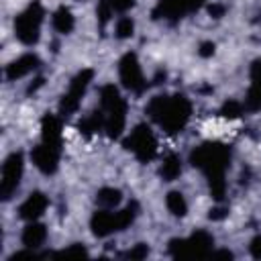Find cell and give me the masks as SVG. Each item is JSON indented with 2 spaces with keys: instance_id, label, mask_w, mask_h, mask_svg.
Instances as JSON below:
<instances>
[{
  "instance_id": "28",
  "label": "cell",
  "mask_w": 261,
  "mask_h": 261,
  "mask_svg": "<svg viewBox=\"0 0 261 261\" xmlns=\"http://www.w3.org/2000/svg\"><path fill=\"white\" fill-rule=\"evenodd\" d=\"M251 255L257 257V259H261V237H255L251 241Z\"/></svg>"
},
{
  "instance_id": "6",
  "label": "cell",
  "mask_w": 261,
  "mask_h": 261,
  "mask_svg": "<svg viewBox=\"0 0 261 261\" xmlns=\"http://www.w3.org/2000/svg\"><path fill=\"white\" fill-rule=\"evenodd\" d=\"M214 239L206 230H198L188 239H175L169 243V253L173 257H202L212 251Z\"/></svg>"
},
{
  "instance_id": "3",
  "label": "cell",
  "mask_w": 261,
  "mask_h": 261,
  "mask_svg": "<svg viewBox=\"0 0 261 261\" xmlns=\"http://www.w3.org/2000/svg\"><path fill=\"white\" fill-rule=\"evenodd\" d=\"M100 110L104 114V130L108 133V137L116 139L124 128L126 102L112 84H108L100 90Z\"/></svg>"
},
{
  "instance_id": "16",
  "label": "cell",
  "mask_w": 261,
  "mask_h": 261,
  "mask_svg": "<svg viewBox=\"0 0 261 261\" xmlns=\"http://www.w3.org/2000/svg\"><path fill=\"white\" fill-rule=\"evenodd\" d=\"M41 135H43L45 143L61 145V122H59V118H55L53 114L43 116V120H41Z\"/></svg>"
},
{
  "instance_id": "27",
  "label": "cell",
  "mask_w": 261,
  "mask_h": 261,
  "mask_svg": "<svg viewBox=\"0 0 261 261\" xmlns=\"http://www.w3.org/2000/svg\"><path fill=\"white\" fill-rule=\"evenodd\" d=\"M57 255H61V257H82V255H86V249H84L82 245H73L71 249L61 251V253H57Z\"/></svg>"
},
{
  "instance_id": "13",
  "label": "cell",
  "mask_w": 261,
  "mask_h": 261,
  "mask_svg": "<svg viewBox=\"0 0 261 261\" xmlns=\"http://www.w3.org/2000/svg\"><path fill=\"white\" fill-rule=\"evenodd\" d=\"M47 196L43 194V192H33V194H29V198L20 204V208H18V214H20V218H24V220H37L43 212H45V208H47Z\"/></svg>"
},
{
  "instance_id": "18",
  "label": "cell",
  "mask_w": 261,
  "mask_h": 261,
  "mask_svg": "<svg viewBox=\"0 0 261 261\" xmlns=\"http://www.w3.org/2000/svg\"><path fill=\"white\" fill-rule=\"evenodd\" d=\"M53 29L57 33H61V35L71 33V29H73V14H71L69 8L61 6V8L55 10V14H53Z\"/></svg>"
},
{
  "instance_id": "29",
  "label": "cell",
  "mask_w": 261,
  "mask_h": 261,
  "mask_svg": "<svg viewBox=\"0 0 261 261\" xmlns=\"http://www.w3.org/2000/svg\"><path fill=\"white\" fill-rule=\"evenodd\" d=\"M208 12H210L214 18H220V16L224 14V6H222V4H210V6H208Z\"/></svg>"
},
{
  "instance_id": "30",
  "label": "cell",
  "mask_w": 261,
  "mask_h": 261,
  "mask_svg": "<svg viewBox=\"0 0 261 261\" xmlns=\"http://www.w3.org/2000/svg\"><path fill=\"white\" fill-rule=\"evenodd\" d=\"M214 53V43H202L200 45V55L202 57H208V55H212Z\"/></svg>"
},
{
  "instance_id": "17",
  "label": "cell",
  "mask_w": 261,
  "mask_h": 261,
  "mask_svg": "<svg viewBox=\"0 0 261 261\" xmlns=\"http://www.w3.org/2000/svg\"><path fill=\"white\" fill-rule=\"evenodd\" d=\"M45 239H47L45 226L39 224V222H35V220H31V224L22 230V245H24L27 249H37V247H41V245L45 243Z\"/></svg>"
},
{
  "instance_id": "7",
  "label": "cell",
  "mask_w": 261,
  "mask_h": 261,
  "mask_svg": "<svg viewBox=\"0 0 261 261\" xmlns=\"http://www.w3.org/2000/svg\"><path fill=\"white\" fill-rule=\"evenodd\" d=\"M124 147H126L128 151H133L139 161L147 163V161H151V159L155 157V153H157V139H155L153 130H151L147 124H139V126H135V128L130 130V135L126 137Z\"/></svg>"
},
{
  "instance_id": "26",
  "label": "cell",
  "mask_w": 261,
  "mask_h": 261,
  "mask_svg": "<svg viewBox=\"0 0 261 261\" xmlns=\"http://www.w3.org/2000/svg\"><path fill=\"white\" fill-rule=\"evenodd\" d=\"M147 253H149V247L141 243V245H137L133 251H128L126 257H128V259H143V257H147Z\"/></svg>"
},
{
  "instance_id": "8",
  "label": "cell",
  "mask_w": 261,
  "mask_h": 261,
  "mask_svg": "<svg viewBox=\"0 0 261 261\" xmlns=\"http://www.w3.org/2000/svg\"><path fill=\"white\" fill-rule=\"evenodd\" d=\"M22 169H24L22 153H10L2 165V179H0V196L4 200H8L16 192L22 177Z\"/></svg>"
},
{
  "instance_id": "15",
  "label": "cell",
  "mask_w": 261,
  "mask_h": 261,
  "mask_svg": "<svg viewBox=\"0 0 261 261\" xmlns=\"http://www.w3.org/2000/svg\"><path fill=\"white\" fill-rule=\"evenodd\" d=\"M37 65H39V57L27 53V55L14 59V61L6 67V80L14 82V80H18V77H24V75L31 73L33 69H37Z\"/></svg>"
},
{
  "instance_id": "4",
  "label": "cell",
  "mask_w": 261,
  "mask_h": 261,
  "mask_svg": "<svg viewBox=\"0 0 261 261\" xmlns=\"http://www.w3.org/2000/svg\"><path fill=\"white\" fill-rule=\"evenodd\" d=\"M135 216H137V204L135 202L128 204L126 208L118 210V212H110L108 208H104L92 216V230L98 237H108L116 230L126 228L135 220Z\"/></svg>"
},
{
  "instance_id": "2",
  "label": "cell",
  "mask_w": 261,
  "mask_h": 261,
  "mask_svg": "<svg viewBox=\"0 0 261 261\" xmlns=\"http://www.w3.org/2000/svg\"><path fill=\"white\" fill-rule=\"evenodd\" d=\"M147 112L165 133L175 135L188 124L192 104L186 96H155L149 102Z\"/></svg>"
},
{
  "instance_id": "5",
  "label": "cell",
  "mask_w": 261,
  "mask_h": 261,
  "mask_svg": "<svg viewBox=\"0 0 261 261\" xmlns=\"http://www.w3.org/2000/svg\"><path fill=\"white\" fill-rule=\"evenodd\" d=\"M43 16L45 10L39 2L29 4L14 20V33L18 37L20 43L24 45H35L39 41V33H41V24H43Z\"/></svg>"
},
{
  "instance_id": "20",
  "label": "cell",
  "mask_w": 261,
  "mask_h": 261,
  "mask_svg": "<svg viewBox=\"0 0 261 261\" xmlns=\"http://www.w3.org/2000/svg\"><path fill=\"white\" fill-rule=\"evenodd\" d=\"M179 173H181V161H179V157H177V155H167V157L163 159V165H161V175H163V179L171 181V179H175Z\"/></svg>"
},
{
  "instance_id": "11",
  "label": "cell",
  "mask_w": 261,
  "mask_h": 261,
  "mask_svg": "<svg viewBox=\"0 0 261 261\" xmlns=\"http://www.w3.org/2000/svg\"><path fill=\"white\" fill-rule=\"evenodd\" d=\"M204 0H159L153 16L155 18H165V20H177L188 12H194L202 6Z\"/></svg>"
},
{
  "instance_id": "12",
  "label": "cell",
  "mask_w": 261,
  "mask_h": 261,
  "mask_svg": "<svg viewBox=\"0 0 261 261\" xmlns=\"http://www.w3.org/2000/svg\"><path fill=\"white\" fill-rule=\"evenodd\" d=\"M59 149H61V145H51V143L41 141V145H37L33 149L31 159L43 173H53L59 163Z\"/></svg>"
},
{
  "instance_id": "9",
  "label": "cell",
  "mask_w": 261,
  "mask_h": 261,
  "mask_svg": "<svg viewBox=\"0 0 261 261\" xmlns=\"http://www.w3.org/2000/svg\"><path fill=\"white\" fill-rule=\"evenodd\" d=\"M92 75H94L92 69H84V71H80V73L71 80L67 92L63 94V100H61V104H59L61 114H71V112L77 110V106H80V102H82V96L86 94V90H88V86H90V82H92Z\"/></svg>"
},
{
  "instance_id": "21",
  "label": "cell",
  "mask_w": 261,
  "mask_h": 261,
  "mask_svg": "<svg viewBox=\"0 0 261 261\" xmlns=\"http://www.w3.org/2000/svg\"><path fill=\"white\" fill-rule=\"evenodd\" d=\"M96 200H98V204L102 206V208H114L118 202H120V190H114V188H102L100 192H98V196H96Z\"/></svg>"
},
{
  "instance_id": "14",
  "label": "cell",
  "mask_w": 261,
  "mask_h": 261,
  "mask_svg": "<svg viewBox=\"0 0 261 261\" xmlns=\"http://www.w3.org/2000/svg\"><path fill=\"white\" fill-rule=\"evenodd\" d=\"M247 110H261V61H255L251 67V88L245 98Z\"/></svg>"
},
{
  "instance_id": "25",
  "label": "cell",
  "mask_w": 261,
  "mask_h": 261,
  "mask_svg": "<svg viewBox=\"0 0 261 261\" xmlns=\"http://www.w3.org/2000/svg\"><path fill=\"white\" fill-rule=\"evenodd\" d=\"M108 2H110L112 10H116V12H124L135 6V0H108Z\"/></svg>"
},
{
  "instance_id": "1",
  "label": "cell",
  "mask_w": 261,
  "mask_h": 261,
  "mask_svg": "<svg viewBox=\"0 0 261 261\" xmlns=\"http://www.w3.org/2000/svg\"><path fill=\"white\" fill-rule=\"evenodd\" d=\"M192 165L202 169L208 177L210 190L216 200L224 196V169L228 165V149L220 143H206L194 149Z\"/></svg>"
},
{
  "instance_id": "22",
  "label": "cell",
  "mask_w": 261,
  "mask_h": 261,
  "mask_svg": "<svg viewBox=\"0 0 261 261\" xmlns=\"http://www.w3.org/2000/svg\"><path fill=\"white\" fill-rule=\"evenodd\" d=\"M114 31H116V37H118V39H126V37H130L133 31H135V22H133V18H130V16H120V18L116 20Z\"/></svg>"
},
{
  "instance_id": "19",
  "label": "cell",
  "mask_w": 261,
  "mask_h": 261,
  "mask_svg": "<svg viewBox=\"0 0 261 261\" xmlns=\"http://www.w3.org/2000/svg\"><path fill=\"white\" fill-rule=\"evenodd\" d=\"M165 204L173 216H186V212H188V204H186V198L181 192H169L165 198Z\"/></svg>"
},
{
  "instance_id": "23",
  "label": "cell",
  "mask_w": 261,
  "mask_h": 261,
  "mask_svg": "<svg viewBox=\"0 0 261 261\" xmlns=\"http://www.w3.org/2000/svg\"><path fill=\"white\" fill-rule=\"evenodd\" d=\"M241 112H243V106H241L239 102H232V100H230V102H226V104L222 106V112H220V114H222L224 118H228V120H237V118L241 116Z\"/></svg>"
},
{
  "instance_id": "24",
  "label": "cell",
  "mask_w": 261,
  "mask_h": 261,
  "mask_svg": "<svg viewBox=\"0 0 261 261\" xmlns=\"http://www.w3.org/2000/svg\"><path fill=\"white\" fill-rule=\"evenodd\" d=\"M96 12H98L100 27L104 29V24L110 20V16H112V12H114V10H112V6H110V2H108V0H100V2H98V10H96Z\"/></svg>"
},
{
  "instance_id": "10",
  "label": "cell",
  "mask_w": 261,
  "mask_h": 261,
  "mask_svg": "<svg viewBox=\"0 0 261 261\" xmlns=\"http://www.w3.org/2000/svg\"><path fill=\"white\" fill-rule=\"evenodd\" d=\"M118 73H120V82L124 88H128L130 92H143L147 82L143 77V71H141V65H139V59L135 53H126L120 63H118Z\"/></svg>"
}]
</instances>
